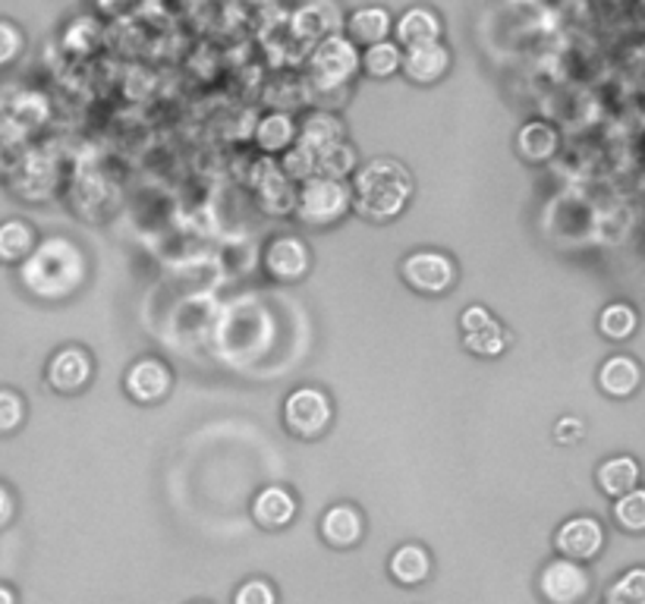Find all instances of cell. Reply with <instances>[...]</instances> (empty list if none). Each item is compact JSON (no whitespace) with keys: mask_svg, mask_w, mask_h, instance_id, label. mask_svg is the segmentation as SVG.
I'll use <instances>...</instances> for the list:
<instances>
[{"mask_svg":"<svg viewBox=\"0 0 645 604\" xmlns=\"http://www.w3.org/2000/svg\"><path fill=\"white\" fill-rule=\"evenodd\" d=\"M20 278L29 293L42 300H64L86 280V256L67 236H48L25 258Z\"/></svg>","mask_w":645,"mask_h":604,"instance_id":"cell-1","label":"cell"},{"mask_svg":"<svg viewBox=\"0 0 645 604\" xmlns=\"http://www.w3.org/2000/svg\"><path fill=\"white\" fill-rule=\"evenodd\" d=\"M412 199V177L394 158H375L362 164L353 180V209L369 221H391Z\"/></svg>","mask_w":645,"mask_h":604,"instance_id":"cell-2","label":"cell"},{"mask_svg":"<svg viewBox=\"0 0 645 604\" xmlns=\"http://www.w3.org/2000/svg\"><path fill=\"white\" fill-rule=\"evenodd\" d=\"M353 205V192L343 180H328V177H312L299 189L296 202V217L309 227H328L340 221Z\"/></svg>","mask_w":645,"mask_h":604,"instance_id":"cell-3","label":"cell"},{"mask_svg":"<svg viewBox=\"0 0 645 604\" xmlns=\"http://www.w3.org/2000/svg\"><path fill=\"white\" fill-rule=\"evenodd\" d=\"M359 51L350 38L343 35H331L325 42H318L309 57L312 79L321 89H343L359 70Z\"/></svg>","mask_w":645,"mask_h":604,"instance_id":"cell-4","label":"cell"},{"mask_svg":"<svg viewBox=\"0 0 645 604\" xmlns=\"http://www.w3.org/2000/svg\"><path fill=\"white\" fill-rule=\"evenodd\" d=\"M284 422L299 438H318L331 425V400L318 388H296L284 403Z\"/></svg>","mask_w":645,"mask_h":604,"instance_id":"cell-5","label":"cell"},{"mask_svg":"<svg viewBox=\"0 0 645 604\" xmlns=\"http://www.w3.org/2000/svg\"><path fill=\"white\" fill-rule=\"evenodd\" d=\"M404 280L419 293H448L456 283V265L444 253H412L404 258Z\"/></svg>","mask_w":645,"mask_h":604,"instance_id":"cell-6","label":"cell"},{"mask_svg":"<svg viewBox=\"0 0 645 604\" xmlns=\"http://www.w3.org/2000/svg\"><path fill=\"white\" fill-rule=\"evenodd\" d=\"M539 589L551 604H579L589 595V573L576 560L557 558L542 570Z\"/></svg>","mask_w":645,"mask_h":604,"instance_id":"cell-7","label":"cell"},{"mask_svg":"<svg viewBox=\"0 0 645 604\" xmlns=\"http://www.w3.org/2000/svg\"><path fill=\"white\" fill-rule=\"evenodd\" d=\"M252 187L259 192V202H262L264 211H271V214H290V211H296L299 192L293 189V180L284 174V167H278L271 158H262V161L256 164Z\"/></svg>","mask_w":645,"mask_h":604,"instance_id":"cell-8","label":"cell"},{"mask_svg":"<svg viewBox=\"0 0 645 604\" xmlns=\"http://www.w3.org/2000/svg\"><path fill=\"white\" fill-rule=\"evenodd\" d=\"M557 551L567 560H592L604 545V529L592 516H570L567 523H561V529L554 535Z\"/></svg>","mask_w":645,"mask_h":604,"instance_id":"cell-9","label":"cell"},{"mask_svg":"<svg viewBox=\"0 0 645 604\" xmlns=\"http://www.w3.org/2000/svg\"><path fill=\"white\" fill-rule=\"evenodd\" d=\"M48 384L57 394H76L92 378V356L82 347H60L48 359Z\"/></svg>","mask_w":645,"mask_h":604,"instance_id":"cell-10","label":"cell"},{"mask_svg":"<svg viewBox=\"0 0 645 604\" xmlns=\"http://www.w3.org/2000/svg\"><path fill=\"white\" fill-rule=\"evenodd\" d=\"M340 29H343V20H340L337 7L325 3V0L306 3L290 16V32L299 42H325L331 35H340Z\"/></svg>","mask_w":645,"mask_h":604,"instance_id":"cell-11","label":"cell"},{"mask_svg":"<svg viewBox=\"0 0 645 604\" xmlns=\"http://www.w3.org/2000/svg\"><path fill=\"white\" fill-rule=\"evenodd\" d=\"M264 268L278 280H299L309 271V246L296 236H278L264 249Z\"/></svg>","mask_w":645,"mask_h":604,"instance_id":"cell-12","label":"cell"},{"mask_svg":"<svg viewBox=\"0 0 645 604\" xmlns=\"http://www.w3.org/2000/svg\"><path fill=\"white\" fill-rule=\"evenodd\" d=\"M168 391L170 369L161 359L148 356V359H139V362L129 366V372H126V394L133 396V400H139V403H155V400H161Z\"/></svg>","mask_w":645,"mask_h":604,"instance_id":"cell-13","label":"cell"},{"mask_svg":"<svg viewBox=\"0 0 645 604\" xmlns=\"http://www.w3.org/2000/svg\"><path fill=\"white\" fill-rule=\"evenodd\" d=\"M252 516L264 529H281L296 516V497L284 485H268L252 501Z\"/></svg>","mask_w":645,"mask_h":604,"instance_id":"cell-14","label":"cell"},{"mask_svg":"<svg viewBox=\"0 0 645 604\" xmlns=\"http://www.w3.org/2000/svg\"><path fill=\"white\" fill-rule=\"evenodd\" d=\"M451 67V51L441 45H426V47H409L404 54V72L412 82H438Z\"/></svg>","mask_w":645,"mask_h":604,"instance_id":"cell-15","label":"cell"},{"mask_svg":"<svg viewBox=\"0 0 645 604\" xmlns=\"http://www.w3.org/2000/svg\"><path fill=\"white\" fill-rule=\"evenodd\" d=\"M394 29H397L400 45H407V51L409 47L438 45V38H441V20L429 7H409Z\"/></svg>","mask_w":645,"mask_h":604,"instance_id":"cell-16","label":"cell"},{"mask_svg":"<svg viewBox=\"0 0 645 604\" xmlns=\"http://www.w3.org/2000/svg\"><path fill=\"white\" fill-rule=\"evenodd\" d=\"M321 535L335 548H350L362 538V513L353 504H335L321 516Z\"/></svg>","mask_w":645,"mask_h":604,"instance_id":"cell-17","label":"cell"},{"mask_svg":"<svg viewBox=\"0 0 645 604\" xmlns=\"http://www.w3.org/2000/svg\"><path fill=\"white\" fill-rule=\"evenodd\" d=\"M35 253V231L23 217L0 221V261L3 265H23Z\"/></svg>","mask_w":645,"mask_h":604,"instance_id":"cell-18","label":"cell"},{"mask_svg":"<svg viewBox=\"0 0 645 604\" xmlns=\"http://www.w3.org/2000/svg\"><path fill=\"white\" fill-rule=\"evenodd\" d=\"M640 378H643V372L630 356H611L598 372V384H601L604 394L630 396L640 388Z\"/></svg>","mask_w":645,"mask_h":604,"instance_id":"cell-19","label":"cell"},{"mask_svg":"<svg viewBox=\"0 0 645 604\" xmlns=\"http://www.w3.org/2000/svg\"><path fill=\"white\" fill-rule=\"evenodd\" d=\"M299 142L318 155V152H325V148H331V145L347 142L343 139V123H340L335 114H328V111H315V114H309L303 120V126H299Z\"/></svg>","mask_w":645,"mask_h":604,"instance_id":"cell-20","label":"cell"},{"mask_svg":"<svg viewBox=\"0 0 645 604\" xmlns=\"http://www.w3.org/2000/svg\"><path fill=\"white\" fill-rule=\"evenodd\" d=\"M640 482V463L633 457H611L598 466V485L611 497H623Z\"/></svg>","mask_w":645,"mask_h":604,"instance_id":"cell-21","label":"cell"},{"mask_svg":"<svg viewBox=\"0 0 645 604\" xmlns=\"http://www.w3.org/2000/svg\"><path fill=\"white\" fill-rule=\"evenodd\" d=\"M517 152L532 164L551 161V155L557 152V133H554V126L542 123V120L527 123L520 130V136H517Z\"/></svg>","mask_w":645,"mask_h":604,"instance_id":"cell-22","label":"cell"},{"mask_svg":"<svg viewBox=\"0 0 645 604\" xmlns=\"http://www.w3.org/2000/svg\"><path fill=\"white\" fill-rule=\"evenodd\" d=\"M429 570L431 558L422 545H400L391 555V577L397 582H404V585H419L429 577Z\"/></svg>","mask_w":645,"mask_h":604,"instance_id":"cell-23","label":"cell"},{"mask_svg":"<svg viewBox=\"0 0 645 604\" xmlns=\"http://www.w3.org/2000/svg\"><path fill=\"white\" fill-rule=\"evenodd\" d=\"M387 32H391V13L384 7H359L350 16V35L369 47L382 45Z\"/></svg>","mask_w":645,"mask_h":604,"instance_id":"cell-24","label":"cell"},{"mask_svg":"<svg viewBox=\"0 0 645 604\" xmlns=\"http://www.w3.org/2000/svg\"><path fill=\"white\" fill-rule=\"evenodd\" d=\"M256 139L264 152H284L296 145V123L287 114H268L256 126Z\"/></svg>","mask_w":645,"mask_h":604,"instance_id":"cell-25","label":"cell"},{"mask_svg":"<svg viewBox=\"0 0 645 604\" xmlns=\"http://www.w3.org/2000/svg\"><path fill=\"white\" fill-rule=\"evenodd\" d=\"M353 167H357V152H353L350 142H340V145H331V148L315 155V177L343 180Z\"/></svg>","mask_w":645,"mask_h":604,"instance_id":"cell-26","label":"cell"},{"mask_svg":"<svg viewBox=\"0 0 645 604\" xmlns=\"http://www.w3.org/2000/svg\"><path fill=\"white\" fill-rule=\"evenodd\" d=\"M463 344L469 353H476V356H501L507 344H510V334H507V327L498 322V318H491L488 325H482L473 334H463Z\"/></svg>","mask_w":645,"mask_h":604,"instance_id":"cell-27","label":"cell"},{"mask_svg":"<svg viewBox=\"0 0 645 604\" xmlns=\"http://www.w3.org/2000/svg\"><path fill=\"white\" fill-rule=\"evenodd\" d=\"M598 327H601V334L611 337V340H626V337L636 331V312H633L630 305H623V302H614V305H608V309L601 312Z\"/></svg>","mask_w":645,"mask_h":604,"instance_id":"cell-28","label":"cell"},{"mask_svg":"<svg viewBox=\"0 0 645 604\" xmlns=\"http://www.w3.org/2000/svg\"><path fill=\"white\" fill-rule=\"evenodd\" d=\"M614 519L630 533H643L645 529V489H633L630 494L618 497L614 504Z\"/></svg>","mask_w":645,"mask_h":604,"instance_id":"cell-29","label":"cell"},{"mask_svg":"<svg viewBox=\"0 0 645 604\" xmlns=\"http://www.w3.org/2000/svg\"><path fill=\"white\" fill-rule=\"evenodd\" d=\"M362 67L372 72V76H391L404 67V57H400V47L394 42H382V45H372L362 57Z\"/></svg>","mask_w":645,"mask_h":604,"instance_id":"cell-30","label":"cell"},{"mask_svg":"<svg viewBox=\"0 0 645 604\" xmlns=\"http://www.w3.org/2000/svg\"><path fill=\"white\" fill-rule=\"evenodd\" d=\"M608 602L618 604H645V567L626 570L621 580L611 585Z\"/></svg>","mask_w":645,"mask_h":604,"instance_id":"cell-31","label":"cell"},{"mask_svg":"<svg viewBox=\"0 0 645 604\" xmlns=\"http://www.w3.org/2000/svg\"><path fill=\"white\" fill-rule=\"evenodd\" d=\"M25 422V400L16 388H0V435H13Z\"/></svg>","mask_w":645,"mask_h":604,"instance_id":"cell-32","label":"cell"},{"mask_svg":"<svg viewBox=\"0 0 645 604\" xmlns=\"http://www.w3.org/2000/svg\"><path fill=\"white\" fill-rule=\"evenodd\" d=\"M281 167H284V174H287L290 180H303V183H306V180L315 177V152L296 139V145L284 155V164H281Z\"/></svg>","mask_w":645,"mask_h":604,"instance_id":"cell-33","label":"cell"},{"mask_svg":"<svg viewBox=\"0 0 645 604\" xmlns=\"http://www.w3.org/2000/svg\"><path fill=\"white\" fill-rule=\"evenodd\" d=\"M23 51V32L10 20H0V67L13 64Z\"/></svg>","mask_w":645,"mask_h":604,"instance_id":"cell-34","label":"cell"},{"mask_svg":"<svg viewBox=\"0 0 645 604\" xmlns=\"http://www.w3.org/2000/svg\"><path fill=\"white\" fill-rule=\"evenodd\" d=\"M234 604H278V595L264 580H249L237 589Z\"/></svg>","mask_w":645,"mask_h":604,"instance_id":"cell-35","label":"cell"},{"mask_svg":"<svg viewBox=\"0 0 645 604\" xmlns=\"http://www.w3.org/2000/svg\"><path fill=\"white\" fill-rule=\"evenodd\" d=\"M495 315L485 309V305H469V309H463V315H460V327H463V334H473L482 325H488Z\"/></svg>","mask_w":645,"mask_h":604,"instance_id":"cell-36","label":"cell"},{"mask_svg":"<svg viewBox=\"0 0 645 604\" xmlns=\"http://www.w3.org/2000/svg\"><path fill=\"white\" fill-rule=\"evenodd\" d=\"M554 438L561 444H574L582 438V422L574 416H564L557 422V428H554Z\"/></svg>","mask_w":645,"mask_h":604,"instance_id":"cell-37","label":"cell"},{"mask_svg":"<svg viewBox=\"0 0 645 604\" xmlns=\"http://www.w3.org/2000/svg\"><path fill=\"white\" fill-rule=\"evenodd\" d=\"M16 516V494L10 491V485L0 482V529H7Z\"/></svg>","mask_w":645,"mask_h":604,"instance_id":"cell-38","label":"cell"},{"mask_svg":"<svg viewBox=\"0 0 645 604\" xmlns=\"http://www.w3.org/2000/svg\"><path fill=\"white\" fill-rule=\"evenodd\" d=\"M0 604H20V599H16V589H13V585H7V582H0Z\"/></svg>","mask_w":645,"mask_h":604,"instance_id":"cell-39","label":"cell"},{"mask_svg":"<svg viewBox=\"0 0 645 604\" xmlns=\"http://www.w3.org/2000/svg\"><path fill=\"white\" fill-rule=\"evenodd\" d=\"M608 604H618V602H608Z\"/></svg>","mask_w":645,"mask_h":604,"instance_id":"cell-40","label":"cell"}]
</instances>
